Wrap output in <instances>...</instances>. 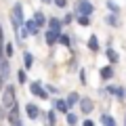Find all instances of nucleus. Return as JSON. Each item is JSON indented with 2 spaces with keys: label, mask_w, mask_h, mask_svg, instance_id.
<instances>
[{
  "label": "nucleus",
  "mask_w": 126,
  "mask_h": 126,
  "mask_svg": "<svg viewBox=\"0 0 126 126\" xmlns=\"http://www.w3.org/2000/svg\"><path fill=\"white\" fill-rule=\"evenodd\" d=\"M17 105V97H15V86H4V93H2V107L9 111Z\"/></svg>",
  "instance_id": "obj_1"
},
{
  "label": "nucleus",
  "mask_w": 126,
  "mask_h": 126,
  "mask_svg": "<svg viewBox=\"0 0 126 126\" xmlns=\"http://www.w3.org/2000/svg\"><path fill=\"white\" fill-rule=\"evenodd\" d=\"M11 21H13V27H15L17 32L25 25V17H23L21 4H15V6H13V11H11Z\"/></svg>",
  "instance_id": "obj_2"
},
{
  "label": "nucleus",
  "mask_w": 126,
  "mask_h": 126,
  "mask_svg": "<svg viewBox=\"0 0 126 126\" xmlns=\"http://www.w3.org/2000/svg\"><path fill=\"white\" fill-rule=\"evenodd\" d=\"M76 13H78V15H86V17H90V15L94 13V6L90 4L88 0H80V2L76 4Z\"/></svg>",
  "instance_id": "obj_3"
},
{
  "label": "nucleus",
  "mask_w": 126,
  "mask_h": 126,
  "mask_svg": "<svg viewBox=\"0 0 126 126\" xmlns=\"http://www.w3.org/2000/svg\"><path fill=\"white\" fill-rule=\"evenodd\" d=\"M6 122H9V126L21 124V120H19V105H15L13 109H9V113H6Z\"/></svg>",
  "instance_id": "obj_4"
},
{
  "label": "nucleus",
  "mask_w": 126,
  "mask_h": 126,
  "mask_svg": "<svg viewBox=\"0 0 126 126\" xmlns=\"http://www.w3.org/2000/svg\"><path fill=\"white\" fill-rule=\"evenodd\" d=\"M30 93L36 94V97H42V99H46V97H48V90L42 88L40 82H32V84H30Z\"/></svg>",
  "instance_id": "obj_5"
},
{
  "label": "nucleus",
  "mask_w": 126,
  "mask_h": 126,
  "mask_svg": "<svg viewBox=\"0 0 126 126\" xmlns=\"http://www.w3.org/2000/svg\"><path fill=\"white\" fill-rule=\"evenodd\" d=\"M11 59H4V61L0 63V80L2 82H6L9 80V74H11Z\"/></svg>",
  "instance_id": "obj_6"
},
{
  "label": "nucleus",
  "mask_w": 126,
  "mask_h": 126,
  "mask_svg": "<svg viewBox=\"0 0 126 126\" xmlns=\"http://www.w3.org/2000/svg\"><path fill=\"white\" fill-rule=\"evenodd\" d=\"M25 113H27L30 120H36V118L40 116V109H38L36 103H25Z\"/></svg>",
  "instance_id": "obj_7"
},
{
  "label": "nucleus",
  "mask_w": 126,
  "mask_h": 126,
  "mask_svg": "<svg viewBox=\"0 0 126 126\" xmlns=\"http://www.w3.org/2000/svg\"><path fill=\"white\" fill-rule=\"evenodd\" d=\"M44 38H46V44H50V46H53V44H57V42H59V38H61V32L48 30V32L44 34Z\"/></svg>",
  "instance_id": "obj_8"
},
{
  "label": "nucleus",
  "mask_w": 126,
  "mask_h": 126,
  "mask_svg": "<svg viewBox=\"0 0 126 126\" xmlns=\"http://www.w3.org/2000/svg\"><path fill=\"white\" fill-rule=\"evenodd\" d=\"M53 105H55V111H61V113H69V109H72L65 99H57Z\"/></svg>",
  "instance_id": "obj_9"
},
{
  "label": "nucleus",
  "mask_w": 126,
  "mask_h": 126,
  "mask_svg": "<svg viewBox=\"0 0 126 126\" xmlns=\"http://www.w3.org/2000/svg\"><path fill=\"white\" fill-rule=\"evenodd\" d=\"M65 25L63 23V19H57V17H53V19H48V30H55V32H61V27Z\"/></svg>",
  "instance_id": "obj_10"
},
{
  "label": "nucleus",
  "mask_w": 126,
  "mask_h": 126,
  "mask_svg": "<svg viewBox=\"0 0 126 126\" xmlns=\"http://www.w3.org/2000/svg\"><path fill=\"white\" fill-rule=\"evenodd\" d=\"M105 57H107L109 65H113V63H118V53L111 48V46H107V50H105Z\"/></svg>",
  "instance_id": "obj_11"
},
{
  "label": "nucleus",
  "mask_w": 126,
  "mask_h": 126,
  "mask_svg": "<svg viewBox=\"0 0 126 126\" xmlns=\"http://www.w3.org/2000/svg\"><path fill=\"white\" fill-rule=\"evenodd\" d=\"M80 109H82V113H90L93 111V101L90 99H82L80 101Z\"/></svg>",
  "instance_id": "obj_12"
},
{
  "label": "nucleus",
  "mask_w": 126,
  "mask_h": 126,
  "mask_svg": "<svg viewBox=\"0 0 126 126\" xmlns=\"http://www.w3.org/2000/svg\"><path fill=\"white\" fill-rule=\"evenodd\" d=\"M25 27L30 30V34H38V23H36V19H34V17L25 19Z\"/></svg>",
  "instance_id": "obj_13"
},
{
  "label": "nucleus",
  "mask_w": 126,
  "mask_h": 126,
  "mask_svg": "<svg viewBox=\"0 0 126 126\" xmlns=\"http://www.w3.org/2000/svg\"><path fill=\"white\" fill-rule=\"evenodd\" d=\"M32 65H34V55L25 50V53H23V67H25V69H30Z\"/></svg>",
  "instance_id": "obj_14"
},
{
  "label": "nucleus",
  "mask_w": 126,
  "mask_h": 126,
  "mask_svg": "<svg viewBox=\"0 0 126 126\" xmlns=\"http://www.w3.org/2000/svg\"><path fill=\"white\" fill-rule=\"evenodd\" d=\"M65 101H67V103H69V107H74V105H76V103H80V94H78V93H69L67 94V99H65Z\"/></svg>",
  "instance_id": "obj_15"
},
{
  "label": "nucleus",
  "mask_w": 126,
  "mask_h": 126,
  "mask_svg": "<svg viewBox=\"0 0 126 126\" xmlns=\"http://www.w3.org/2000/svg\"><path fill=\"white\" fill-rule=\"evenodd\" d=\"M111 76H113V67H111V65H105V67H101V78H103V80H109Z\"/></svg>",
  "instance_id": "obj_16"
},
{
  "label": "nucleus",
  "mask_w": 126,
  "mask_h": 126,
  "mask_svg": "<svg viewBox=\"0 0 126 126\" xmlns=\"http://www.w3.org/2000/svg\"><path fill=\"white\" fill-rule=\"evenodd\" d=\"M34 19H36V23H38V27H42V25H44L46 21H48V19L44 17V13H40V11H36V13H34Z\"/></svg>",
  "instance_id": "obj_17"
},
{
  "label": "nucleus",
  "mask_w": 126,
  "mask_h": 126,
  "mask_svg": "<svg viewBox=\"0 0 126 126\" xmlns=\"http://www.w3.org/2000/svg\"><path fill=\"white\" fill-rule=\"evenodd\" d=\"M101 124L103 126H116V120H113L111 116H107V113H103V116H101Z\"/></svg>",
  "instance_id": "obj_18"
},
{
  "label": "nucleus",
  "mask_w": 126,
  "mask_h": 126,
  "mask_svg": "<svg viewBox=\"0 0 126 126\" xmlns=\"http://www.w3.org/2000/svg\"><path fill=\"white\" fill-rule=\"evenodd\" d=\"M105 23H107V25H111V27H118V25H120V21H118V17H116L113 13L105 17Z\"/></svg>",
  "instance_id": "obj_19"
},
{
  "label": "nucleus",
  "mask_w": 126,
  "mask_h": 126,
  "mask_svg": "<svg viewBox=\"0 0 126 126\" xmlns=\"http://www.w3.org/2000/svg\"><path fill=\"white\" fill-rule=\"evenodd\" d=\"M13 50H15L13 42H6V44H4V57H6V59H11V57H13Z\"/></svg>",
  "instance_id": "obj_20"
},
{
  "label": "nucleus",
  "mask_w": 126,
  "mask_h": 126,
  "mask_svg": "<svg viewBox=\"0 0 126 126\" xmlns=\"http://www.w3.org/2000/svg\"><path fill=\"white\" fill-rule=\"evenodd\" d=\"M88 48H90V50H99V40H97V36H90V40H88Z\"/></svg>",
  "instance_id": "obj_21"
},
{
  "label": "nucleus",
  "mask_w": 126,
  "mask_h": 126,
  "mask_svg": "<svg viewBox=\"0 0 126 126\" xmlns=\"http://www.w3.org/2000/svg\"><path fill=\"white\" fill-rule=\"evenodd\" d=\"M17 80H19V84H25V80H27V72H25V67L17 72Z\"/></svg>",
  "instance_id": "obj_22"
},
{
  "label": "nucleus",
  "mask_w": 126,
  "mask_h": 126,
  "mask_svg": "<svg viewBox=\"0 0 126 126\" xmlns=\"http://www.w3.org/2000/svg\"><path fill=\"white\" fill-rule=\"evenodd\" d=\"M46 120H48V124H50V126L57 124V113H55V109H50V111L46 113Z\"/></svg>",
  "instance_id": "obj_23"
},
{
  "label": "nucleus",
  "mask_w": 126,
  "mask_h": 126,
  "mask_svg": "<svg viewBox=\"0 0 126 126\" xmlns=\"http://www.w3.org/2000/svg\"><path fill=\"white\" fill-rule=\"evenodd\" d=\"M105 6H107V11H111L113 15H118V4L113 2V0H107V2H105Z\"/></svg>",
  "instance_id": "obj_24"
},
{
  "label": "nucleus",
  "mask_w": 126,
  "mask_h": 126,
  "mask_svg": "<svg viewBox=\"0 0 126 126\" xmlns=\"http://www.w3.org/2000/svg\"><path fill=\"white\" fill-rule=\"evenodd\" d=\"M17 36H19V40H25V38H27V36H30V30H27V27H25V25H23V27H21V30H19V32H17Z\"/></svg>",
  "instance_id": "obj_25"
},
{
  "label": "nucleus",
  "mask_w": 126,
  "mask_h": 126,
  "mask_svg": "<svg viewBox=\"0 0 126 126\" xmlns=\"http://www.w3.org/2000/svg\"><path fill=\"white\" fill-rule=\"evenodd\" d=\"M67 124L69 126H76L78 124V116H76V113H72V111L67 113Z\"/></svg>",
  "instance_id": "obj_26"
},
{
  "label": "nucleus",
  "mask_w": 126,
  "mask_h": 126,
  "mask_svg": "<svg viewBox=\"0 0 126 126\" xmlns=\"http://www.w3.org/2000/svg\"><path fill=\"white\" fill-rule=\"evenodd\" d=\"M78 23H80V25H90V19L88 17H86V15H78Z\"/></svg>",
  "instance_id": "obj_27"
},
{
  "label": "nucleus",
  "mask_w": 126,
  "mask_h": 126,
  "mask_svg": "<svg viewBox=\"0 0 126 126\" xmlns=\"http://www.w3.org/2000/svg\"><path fill=\"white\" fill-rule=\"evenodd\" d=\"M59 42H61L63 46H69V44H72V40H69V36H67V34H61V38H59Z\"/></svg>",
  "instance_id": "obj_28"
},
{
  "label": "nucleus",
  "mask_w": 126,
  "mask_h": 126,
  "mask_svg": "<svg viewBox=\"0 0 126 126\" xmlns=\"http://www.w3.org/2000/svg\"><path fill=\"white\" fill-rule=\"evenodd\" d=\"M116 97H118V99H126V90L122 88V86H118V90H116Z\"/></svg>",
  "instance_id": "obj_29"
},
{
  "label": "nucleus",
  "mask_w": 126,
  "mask_h": 126,
  "mask_svg": "<svg viewBox=\"0 0 126 126\" xmlns=\"http://www.w3.org/2000/svg\"><path fill=\"white\" fill-rule=\"evenodd\" d=\"M53 4L59 6V9H65V6H67V0H53Z\"/></svg>",
  "instance_id": "obj_30"
},
{
  "label": "nucleus",
  "mask_w": 126,
  "mask_h": 126,
  "mask_svg": "<svg viewBox=\"0 0 126 126\" xmlns=\"http://www.w3.org/2000/svg\"><path fill=\"white\" fill-rule=\"evenodd\" d=\"M46 90H48V94H57V86H53V84H48V86H44Z\"/></svg>",
  "instance_id": "obj_31"
},
{
  "label": "nucleus",
  "mask_w": 126,
  "mask_h": 126,
  "mask_svg": "<svg viewBox=\"0 0 126 126\" xmlns=\"http://www.w3.org/2000/svg\"><path fill=\"white\" fill-rule=\"evenodd\" d=\"M116 90H118V86H111V84H109L107 88H105V93H109V94H116Z\"/></svg>",
  "instance_id": "obj_32"
},
{
  "label": "nucleus",
  "mask_w": 126,
  "mask_h": 126,
  "mask_svg": "<svg viewBox=\"0 0 126 126\" xmlns=\"http://www.w3.org/2000/svg\"><path fill=\"white\" fill-rule=\"evenodd\" d=\"M72 19H74V15H72V13L65 15V17H63V23H72Z\"/></svg>",
  "instance_id": "obj_33"
},
{
  "label": "nucleus",
  "mask_w": 126,
  "mask_h": 126,
  "mask_svg": "<svg viewBox=\"0 0 126 126\" xmlns=\"http://www.w3.org/2000/svg\"><path fill=\"white\" fill-rule=\"evenodd\" d=\"M82 126H94V122L93 120H84V122H82Z\"/></svg>",
  "instance_id": "obj_34"
},
{
  "label": "nucleus",
  "mask_w": 126,
  "mask_h": 126,
  "mask_svg": "<svg viewBox=\"0 0 126 126\" xmlns=\"http://www.w3.org/2000/svg\"><path fill=\"white\" fill-rule=\"evenodd\" d=\"M42 2H46V4H50V2H53V0H42Z\"/></svg>",
  "instance_id": "obj_35"
},
{
  "label": "nucleus",
  "mask_w": 126,
  "mask_h": 126,
  "mask_svg": "<svg viewBox=\"0 0 126 126\" xmlns=\"http://www.w3.org/2000/svg\"><path fill=\"white\" fill-rule=\"evenodd\" d=\"M0 88H4V82H2V80H0Z\"/></svg>",
  "instance_id": "obj_36"
},
{
  "label": "nucleus",
  "mask_w": 126,
  "mask_h": 126,
  "mask_svg": "<svg viewBox=\"0 0 126 126\" xmlns=\"http://www.w3.org/2000/svg\"><path fill=\"white\" fill-rule=\"evenodd\" d=\"M17 126H23V124H17Z\"/></svg>",
  "instance_id": "obj_37"
}]
</instances>
